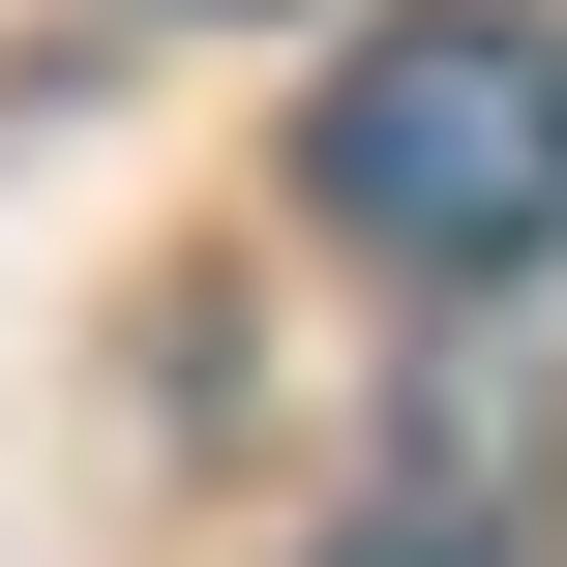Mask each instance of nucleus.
<instances>
[{
    "label": "nucleus",
    "mask_w": 567,
    "mask_h": 567,
    "mask_svg": "<svg viewBox=\"0 0 567 567\" xmlns=\"http://www.w3.org/2000/svg\"><path fill=\"white\" fill-rule=\"evenodd\" d=\"M299 209L389 239L419 299L567 269V30H538V0H419V30H359V60L299 90Z\"/></svg>",
    "instance_id": "f257e3e1"
}]
</instances>
